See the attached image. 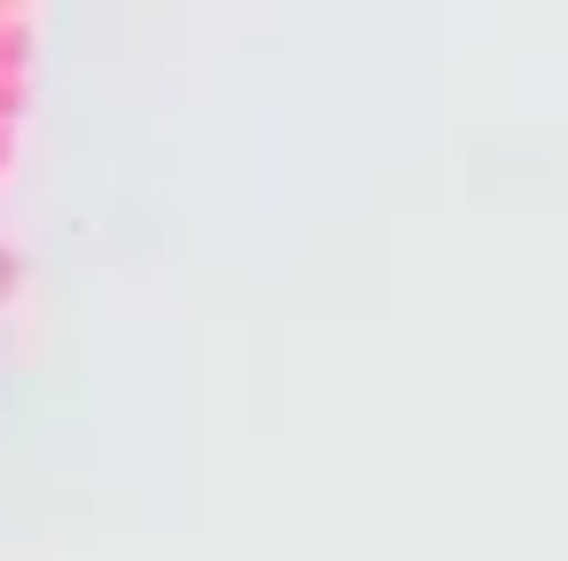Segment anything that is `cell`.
I'll use <instances>...</instances> for the list:
<instances>
[{"mask_svg":"<svg viewBox=\"0 0 568 561\" xmlns=\"http://www.w3.org/2000/svg\"><path fill=\"white\" fill-rule=\"evenodd\" d=\"M24 118V71H0V133H17Z\"/></svg>","mask_w":568,"mask_h":561,"instance_id":"cell-1","label":"cell"},{"mask_svg":"<svg viewBox=\"0 0 568 561\" xmlns=\"http://www.w3.org/2000/svg\"><path fill=\"white\" fill-rule=\"evenodd\" d=\"M9 289H17V250L0 242V297H9Z\"/></svg>","mask_w":568,"mask_h":561,"instance_id":"cell-2","label":"cell"},{"mask_svg":"<svg viewBox=\"0 0 568 561\" xmlns=\"http://www.w3.org/2000/svg\"><path fill=\"white\" fill-rule=\"evenodd\" d=\"M9 157H17V133H0V172H9Z\"/></svg>","mask_w":568,"mask_h":561,"instance_id":"cell-3","label":"cell"}]
</instances>
